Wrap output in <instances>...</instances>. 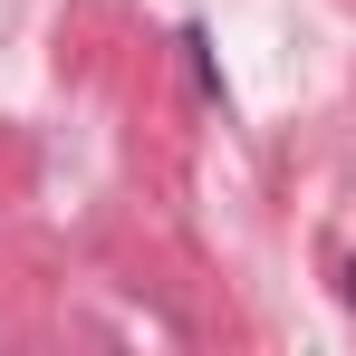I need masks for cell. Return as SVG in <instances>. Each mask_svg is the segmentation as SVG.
<instances>
[{"label":"cell","instance_id":"cell-1","mask_svg":"<svg viewBox=\"0 0 356 356\" xmlns=\"http://www.w3.org/2000/svg\"><path fill=\"white\" fill-rule=\"evenodd\" d=\"M347 298H356V280H347Z\"/></svg>","mask_w":356,"mask_h":356}]
</instances>
